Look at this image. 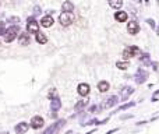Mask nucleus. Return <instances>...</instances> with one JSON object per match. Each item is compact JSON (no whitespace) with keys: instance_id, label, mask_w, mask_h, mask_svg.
Instances as JSON below:
<instances>
[{"instance_id":"nucleus-20","label":"nucleus","mask_w":159,"mask_h":134,"mask_svg":"<svg viewBox=\"0 0 159 134\" xmlns=\"http://www.w3.org/2000/svg\"><path fill=\"white\" fill-rule=\"evenodd\" d=\"M109 6H110L112 8L119 10V8L123 6V0H109Z\"/></svg>"},{"instance_id":"nucleus-33","label":"nucleus","mask_w":159,"mask_h":134,"mask_svg":"<svg viewBox=\"0 0 159 134\" xmlns=\"http://www.w3.org/2000/svg\"><path fill=\"white\" fill-rule=\"evenodd\" d=\"M135 2H137V3H141V2H142V0H135Z\"/></svg>"},{"instance_id":"nucleus-3","label":"nucleus","mask_w":159,"mask_h":134,"mask_svg":"<svg viewBox=\"0 0 159 134\" xmlns=\"http://www.w3.org/2000/svg\"><path fill=\"white\" fill-rule=\"evenodd\" d=\"M141 54V51H140V47L137 46H126L123 51V57L124 59H131V57H135V56H140Z\"/></svg>"},{"instance_id":"nucleus-28","label":"nucleus","mask_w":159,"mask_h":134,"mask_svg":"<svg viewBox=\"0 0 159 134\" xmlns=\"http://www.w3.org/2000/svg\"><path fill=\"white\" fill-rule=\"evenodd\" d=\"M99 108H101V106H98V105H92L89 109H88V112H91V113H96L98 110H99Z\"/></svg>"},{"instance_id":"nucleus-25","label":"nucleus","mask_w":159,"mask_h":134,"mask_svg":"<svg viewBox=\"0 0 159 134\" xmlns=\"http://www.w3.org/2000/svg\"><path fill=\"white\" fill-rule=\"evenodd\" d=\"M134 105H135V102H130V103H126V105H122L119 109H117V112H122V110H127V109L133 108Z\"/></svg>"},{"instance_id":"nucleus-6","label":"nucleus","mask_w":159,"mask_h":134,"mask_svg":"<svg viewBox=\"0 0 159 134\" xmlns=\"http://www.w3.org/2000/svg\"><path fill=\"white\" fill-rule=\"evenodd\" d=\"M64 124H66V120H57V122H56V123H53L50 127H47L44 134H53V133H56V131L60 130V129H62Z\"/></svg>"},{"instance_id":"nucleus-27","label":"nucleus","mask_w":159,"mask_h":134,"mask_svg":"<svg viewBox=\"0 0 159 134\" xmlns=\"http://www.w3.org/2000/svg\"><path fill=\"white\" fill-rule=\"evenodd\" d=\"M147 24H148L152 29H156V24H155V20H154V18H147Z\"/></svg>"},{"instance_id":"nucleus-4","label":"nucleus","mask_w":159,"mask_h":134,"mask_svg":"<svg viewBox=\"0 0 159 134\" xmlns=\"http://www.w3.org/2000/svg\"><path fill=\"white\" fill-rule=\"evenodd\" d=\"M59 22H60L63 27L71 25L73 22H74V14H73V13H66V11H63L62 14L59 15Z\"/></svg>"},{"instance_id":"nucleus-7","label":"nucleus","mask_w":159,"mask_h":134,"mask_svg":"<svg viewBox=\"0 0 159 134\" xmlns=\"http://www.w3.org/2000/svg\"><path fill=\"white\" fill-rule=\"evenodd\" d=\"M29 126L32 127L34 130H39V129H42V127L45 126L44 117H41V116H34L32 119H31V124H29Z\"/></svg>"},{"instance_id":"nucleus-19","label":"nucleus","mask_w":159,"mask_h":134,"mask_svg":"<svg viewBox=\"0 0 159 134\" xmlns=\"http://www.w3.org/2000/svg\"><path fill=\"white\" fill-rule=\"evenodd\" d=\"M109 88H110V85H109L108 81H99L98 83V90H99V92H106V91H109Z\"/></svg>"},{"instance_id":"nucleus-16","label":"nucleus","mask_w":159,"mask_h":134,"mask_svg":"<svg viewBox=\"0 0 159 134\" xmlns=\"http://www.w3.org/2000/svg\"><path fill=\"white\" fill-rule=\"evenodd\" d=\"M60 108H62V102H60L59 96H56L54 99H52V101H50V109H52V110L56 112V110H59Z\"/></svg>"},{"instance_id":"nucleus-15","label":"nucleus","mask_w":159,"mask_h":134,"mask_svg":"<svg viewBox=\"0 0 159 134\" xmlns=\"http://www.w3.org/2000/svg\"><path fill=\"white\" fill-rule=\"evenodd\" d=\"M18 44L22 45V46H25V45L29 44V35L27 32H22L20 34V36H18Z\"/></svg>"},{"instance_id":"nucleus-35","label":"nucleus","mask_w":159,"mask_h":134,"mask_svg":"<svg viewBox=\"0 0 159 134\" xmlns=\"http://www.w3.org/2000/svg\"><path fill=\"white\" fill-rule=\"evenodd\" d=\"M0 134H8V133H7V131H4V133H0Z\"/></svg>"},{"instance_id":"nucleus-22","label":"nucleus","mask_w":159,"mask_h":134,"mask_svg":"<svg viewBox=\"0 0 159 134\" xmlns=\"http://www.w3.org/2000/svg\"><path fill=\"white\" fill-rule=\"evenodd\" d=\"M116 67L120 70H127L128 67H130V64H128V62H123V60H119V62L116 63Z\"/></svg>"},{"instance_id":"nucleus-30","label":"nucleus","mask_w":159,"mask_h":134,"mask_svg":"<svg viewBox=\"0 0 159 134\" xmlns=\"http://www.w3.org/2000/svg\"><path fill=\"white\" fill-rule=\"evenodd\" d=\"M41 13H42V11H41V7H39V6H35V7H34V17L39 15Z\"/></svg>"},{"instance_id":"nucleus-29","label":"nucleus","mask_w":159,"mask_h":134,"mask_svg":"<svg viewBox=\"0 0 159 134\" xmlns=\"http://www.w3.org/2000/svg\"><path fill=\"white\" fill-rule=\"evenodd\" d=\"M4 32H6V24L0 21V35H4Z\"/></svg>"},{"instance_id":"nucleus-34","label":"nucleus","mask_w":159,"mask_h":134,"mask_svg":"<svg viewBox=\"0 0 159 134\" xmlns=\"http://www.w3.org/2000/svg\"><path fill=\"white\" fill-rule=\"evenodd\" d=\"M145 3H147V4H149V0H145Z\"/></svg>"},{"instance_id":"nucleus-23","label":"nucleus","mask_w":159,"mask_h":134,"mask_svg":"<svg viewBox=\"0 0 159 134\" xmlns=\"http://www.w3.org/2000/svg\"><path fill=\"white\" fill-rule=\"evenodd\" d=\"M7 22H10L11 25H18V24H20V18L15 17V15H13V17L7 18Z\"/></svg>"},{"instance_id":"nucleus-21","label":"nucleus","mask_w":159,"mask_h":134,"mask_svg":"<svg viewBox=\"0 0 159 134\" xmlns=\"http://www.w3.org/2000/svg\"><path fill=\"white\" fill-rule=\"evenodd\" d=\"M140 62H141L142 64H147V66H151V63H152L148 53H141V56H140Z\"/></svg>"},{"instance_id":"nucleus-10","label":"nucleus","mask_w":159,"mask_h":134,"mask_svg":"<svg viewBox=\"0 0 159 134\" xmlns=\"http://www.w3.org/2000/svg\"><path fill=\"white\" fill-rule=\"evenodd\" d=\"M28 129H29V124L27 123V122H20V123L15 124L14 131L17 134H25L27 131H28Z\"/></svg>"},{"instance_id":"nucleus-32","label":"nucleus","mask_w":159,"mask_h":134,"mask_svg":"<svg viewBox=\"0 0 159 134\" xmlns=\"http://www.w3.org/2000/svg\"><path fill=\"white\" fill-rule=\"evenodd\" d=\"M156 34H158V35H159V27H158V28H156Z\"/></svg>"},{"instance_id":"nucleus-13","label":"nucleus","mask_w":159,"mask_h":134,"mask_svg":"<svg viewBox=\"0 0 159 134\" xmlns=\"http://www.w3.org/2000/svg\"><path fill=\"white\" fill-rule=\"evenodd\" d=\"M134 92V88L133 87H124L123 90H122V92H120V96H122V99L123 101H126L128 96H130L131 94Z\"/></svg>"},{"instance_id":"nucleus-26","label":"nucleus","mask_w":159,"mask_h":134,"mask_svg":"<svg viewBox=\"0 0 159 134\" xmlns=\"http://www.w3.org/2000/svg\"><path fill=\"white\" fill-rule=\"evenodd\" d=\"M87 103H88V101H85V99H83V101L77 102V103H76V106H74V108H76V110H78V109H83L84 106L87 105Z\"/></svg>"},{"instance_id":"nucleus-36","label":"nucleus","mask_w":159,"mask_h":134,"mask_svg":"<svg viewBox=\"0 0 159 134\" xmlns=\"http://www.w3.org/2000/svg\"><path fill=\"white\" fill-rule=\"evenodd\" d=\"M156 4H158V6H159V0H156Z\"/></svg>"},{"instance_id":"nucleus-18","label":"nucleus","mask_w":159,"mask_h":134,"mask_svg":"<svg viewBox=\"0 0 159 134\" xmlns=\"http://www.w3.org/2000/svg\"><path fill=\"white\" fill-rule=\"evenodd\" d=\"M127 17H128V15H127L126 11H117V13L115 14L116 21H119V22H124L127 20Z\"/></svg>"},{"instance_id":"nucleus-12","label":"nucleus","mask_w":159,"mask_h":134,"mask_svg":"<svg viewBox=\"0 0 159 134\" xmlns=\"http://www.w3.org/2000/svg\"><path fill=\"white\" fill-rule=\"evenodd\" d=\"M119 103V96H116V95H112V96H109L108 99H106L105 102V108H113V106H116Z\"/></svg>"},{"instance_id":"nucleus-11","label":"nucleus","mask_w":159,"mask_h":134,"mask_svg":"<svg viewBox=\"0 0 159 134\" xmlns=\"http://www.w3.org/2000/svg\"><path fill=\"white\" fill-rule=\"evenodd\" d=\"M53 22H54L53 17H52L50 14H47V15H45V17H42L39 24H41V27H44V28H49V27L53 25Z\"/></svg>"},{"instance_id":"nucleus-2","label":"nucleus","mask_w":159,"mask_h":134,"mask_svg":"<svg viewBox=\"0 0 159 134\" xmlns=\"http://www.w3.org/2000/svg\"><path fill=\"white\" fill-rule=\"evenodd\" d=\"M17 35H18V27L11 25L10 28L6 29V32L3 35V39H4V42H13L17 38Z\"/></svg>"},{"instance_id":"nucleus-14","label":"nucleus","mask_w":159,"mask_h":134,"mask_svg":"<svg viewBox=\"0 0 159 134\" xmlns=\"http://www.w3.org/2000/svg\"><path fill=\"white\" fill-rule=\"evenodd\" d=\"M35 39H36V42L39 45H45L47 42V36H46V34H44V32H36L35 34Z\"/></svg>"},{"instance_id":"nucleus-17","label":"nucleus","mask_w":159,"mask_h":134,"mask_svg":"<svg viewBox=\"0 0 159 134\" xmlns=\"http://www.w3.org/2000/svg\"><path fill=\"white\" fill-rule=\"evenodd\" d=\"M73 10H74V4H73L71 2H69V0H66L64 3L62 4V11H66V13H73Z\"/></svg>"},{"instance_id":"nucleus-5","label":"nucleus","mask_w":159,"mask_h":134,"mask_svg":"<svg viewBox=\"0 0 159 134\" xmlns=\"http://www.w3.org/2000/svg\"><path fill=\"white\" fill-rule=\"evenodd\" d=\"M147 78H148V73H147V70H144L142 67H138L137 71H135V76H134L135 83L137 84H144L145 81H147Z\"/></svg>"},{"instance_id":"nucleus-1","label":"nucleus","mask_w":159,"mask_h":134,"mask_svg":"<svg viewBox=\"0 0 159 134\" xmlns=\"http://www.w3.org/2000/svg\"><path fill=\"white\" fill-rule=\"evenodd\" d=\"M39 27L41 24L38 21H36V17H28V20H27V32L29 34H36L39 32Z\"/></svg>"},{"instance_id":"nucleus-8","label":"nucleus","mask_w":159,"mask_h":134,"mask_svg":"<svg viewBox=\"0 0 159 134\" xmlns=\"http://www.w3.org/2000/svg\"><path fill=\"white\" fill-rule=\"evenodd\" d=\"M127 31H128L130 35H137V34L140 32V25H138V22L135 21V20L128 21V24H127Z\"/></svg>"},{"instance_id":"nucleus-31","label":"nucleus","mask_w":159,"mask_h":134,"mask_svg":"<svg viewBox=\"0 0 159 134\" xmlns=\"http://www.w3.org/2000/svg\"><path fill=\"white\" fill-rule=\"evenodd\" d=\"M151 66H152V69L155 70V71H158V67H159V63H156V62H152V63H151Z\"/></svg>"},{"instance_id":"nucleus-24","label":"nucleus","mask_w":159,"mask_h":134,"mask_svg":"<svg viewBox=\"0 0 159 134\" xmlns=\"http://www.w3.org/2000/svg\"><path fill=\"white\" fill-rule=\"evenodd\" d=\"M56 96H57V90H56V88H50V91L47 92V98L52 101V99H54Z\"/></svg>"},{"instance_id":"nucleus-9","label":"nucleus","mask_w":159,"mask_h":134,"mask_svg":"<svg viewBox=\"0 0 159 134\" xmlns=\"http://www.w3.org/2000/svg\"><path fill=\"white\" fill-rule=\"evenodd\" d=\"M77 91H78V94L81 95V96H88L91 92V87H89V84L87 83H81L78 85V88H77Z\"/></svg>"}]
</instances>
